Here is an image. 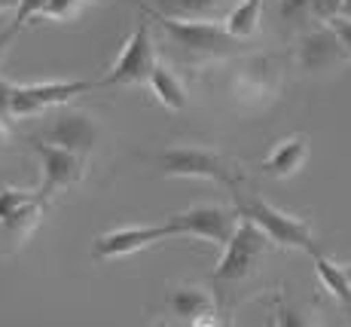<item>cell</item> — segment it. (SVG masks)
<instances>
[{
	"label": "cell",
	"mask_w": 351,
	"mask_h": 327,
	"mask_svg": "<svg viewBox=\"0 0 351 327\" xmlns=\"http://www.w3.org/2000/svg\"><path fill=\"white\" fill-rule=\"evenodd\" d=\"M37 141L46 144H56L64 150H73L80 156H89L101 141V122L86 111L77 107H52L49 111V122L43 126V132L37 135Z\"/></svg>",
	"instance_id": "cell-7"
},
{
	"label": "cell",
	"mask_w": 351,
	"mask_h": 327,
	"mask_svg": "<svg viewBox=\"0 0 351 327\" xmlns=\"http://www.w3.org/2000/svg\"><path fill=\"white\" fill-rule=\"evenodd\" d=\"M12 95H16V83L0 77V117H12Z\"/></svg>",
	"instance_id": "cell-26"
},
{
	"label": "cell",
	"mask_w": 351,
	"mask_h": 327,
	"mask_svg": "<svg viewBox=\"0 0 351 327\" xmlns=\"http://www.w3.org/2000/svg\"><path fill=\"white\" fill-rule=\"evenodd\" d=\"M12 6H19V0H0V12L12 10Z\"/></svg>",
	"instance_id": "cell-30"
},
{
	"label": "cell",
	"mask_w": 351,
	"mask_h": 327,
	"mask_svg": "<svg viewBox=\"0 0 351 327\" xmlns=\"http://www.w3.org/2000/svg\"><path fill=\"white\" fill-rule=\"evenodd\" d=\"M98 3H107V0H98Z\"/></svg>",
	"instance_id": "cell-34"
},
{
	"label": "cell",
	"mask_w": 351,
	"mask_h": 327,
	"mask_svg": "<svg viewBox=\"0 0 351 327\" xmlns=\"http://www.w3.org/2000/svg\"><path fill=\"white\" fill-rule=\"evenodd\" d=\"M156 166L165 178H202L223 183L229 190H239L245 181L239 166L211 147H171L156 156Z\"/></svg>",
	"instance_id": "cell-4"
},
{
	"label": "cell",
	"mask_w": 351,
	"mask_h": 327,
	"mask_svg": "<svg viewBox=\"0 0 351 327\" xmlns=\"http://www.w3.org/2000/svg\"><path fill=\"white\" fill-rule=\"evenodd\" d=\"M6 147H10V128L3 126V117H0V153H3Z\"/></svg>",
	"instance_id": "cell-29"
},
{
	"label": "cell",
	"mask_w": 351,
	"mask_h": 327,
	"mask_svg": "<svg viewBox=\"0 0 351 327\" xmlns=\"http://www.w3.org/2000/svg\"><path fill=\"white\" fill-rule=\"evenodd\" d=\"M83 6H86V0H49V3L43 6V12H40V19H49V22H73V19H80Z\"/></svg>",
	"instance_id": "cell-22"
},
{
	"label": "cell",
	"mask_w": 351,
	"mask_h": 327,
	"mask_svg": "<svg viewBox=\"0 0 351 327\" xmlns=\"http://www.w3.org/2000/svg\"><path fill=\"white\" fill-rule=\"evenodd\" d=\"M229 0H150V12L171 19H211Z\"/></svg>",
	"instance_id": "cell-17"
},
{
	"label": "cell",
	"mask_w": 351,
	"mask_h": 327,
	"mask_svg": "<svg viewBox=\"0 0 351 327\" xmlns=\"http://www.w3.org/2000/svg\"><path fill=\"white\" fill-rule=\"evenodd\" d=\"M89 80H49V83H25L16 86L12 95V117H37V113H49L52 107L71 104L77 95L89 92Z\"/></svg>",
	"instance_id": "cell-9"
},
{
	"label": "cell",
	"mask_w": 351,
	"mask_h": 327,
	"mask_svg": "<svg viewBox=\"0 0 351 327\" xmlns=\"http://www.w3.org/2000/svg\"><path fill=\"white\" fill-rule=\"evenodd\" d=\"M153 22L162 28L171 46L190 52V56H205V58H232L241 52L245 40L232 37L226 31V25H217L211 19H171L150 12Z\"/></svg>",
	"instance_id": "cell-2"
},
{
	"label": "cell",
	"mask_w": 351,
	"mask_h": 327,
	"mask_svg": "<svg viewBox=\"0 0 351 327\" xmlns=\"http://www.w3.org/2000/svg\"><path fill=\"white\" fill-rule=\"evenodd\" d=\"M34 153L40 156V168H43V183H40V196L46 202L64 187H77L80 181L86 178V156L73 153V150L46 144V141H37L34 144Z\"/></svg>",
	"instance_id": "cell-12"
},
{
	"label": "cell",
	"mask_w": 351,
	"mask_h": 327,
	"mask_svg": "<svg viewBox=\"0 0 351 327\" xmlns=\"http://www.w3.org/2000/svg\"><path fill=\"white\" fill-rule=\"evenodd\" d=\"M312 3V16L315 22H324L330 25L333 19L342 16V6H346V0H308Z\"/></svg>",
	"instance_id": "cell-24"
},
{
	"label": "cell",
	"mask_w": 351,
	"mask_h": 327,
	"mask_svg": "<svg viewBox=\"0 0 351 327\" xmlns=\"http://www.w3.org/2000/svg\"><path fill=\"white\" fill-rule=\"evenodd\" d=\"M147 86H150V92L156 95V101L162 107L178 111V113L186 111V89H184V83H180V77L168 65H162V61H159V65L153 67Z\"/></svg>",
	"instance_id": "cell-16"
},
{
	"label": "cell",
	"mask_w": 351,
	"mask_h": 327,
	"mask_svg": "<svg viewBox=\"0 0 351 327\" xmlns=\"http://www.w3.org/2000/svg\"><path fill=\"white\" fill-rule=\"evenodd\" d=\"M272 324H281V327H306V324H312V318H302L300 309H293V306H287V303H278V306H275Z\"/></svg>",
	"instance_id": "cell-25"
},
{
	"label": "cell",
	"mask_w": 351,
	"mask_h": 327,
	"mask_svg": "<svg viewBox=\"0 0 351 327\" xmlns=\"http://www.w3.org/2000/svg\"><path fill=\"white\" fill-rule=\"evenodd\" d=\"M346 272H348V278H351V263H348V267H346Z\"/></svg>",
	"instance_id": "cell-33"
},
{
	"label": "cell",
	"mask_w": 351,
	"mask_h": 327,
	"mask_svg": "<svg viewBox=\"0 0 351 327\" xmlns=\"http://www.w3.org/2000/svg\"><path fill=\"white\" fill-rule=\"evenodd\" d=\"M330 28H333L336 34H339L342 46H346V52H348V58H351V19H348V16L333 19V22H330Z\"/></svg>",
	"instance_id": "cell-27"
},
{
	"label": "cell",
	"mask_w": 351,
	"mask_h": 327,
	"mask_svg": "<svg viewBox=\"0 0 351 327\" xmlns=\"http://www.w3.org/2000/svg\"><path fill=\"white\" fill-rule=\"evenodd\" d=\"M342 312H346V322L351 324V300H346V303H342Z\"/></svg>",
	"instance_id": "cell-31"
},
{
	"label": "cell",
	"mask_w": 351,
	"mask_h": 327,
	"mask_svg": "<svg viewBox=\"0 0 351 327\" xmlns=\"http://www.w3.org/2000/svg\"><path fill=\"white\" fill-rule=\"evenodd\" d=\"M34 202H46L40 190H16V187H0V217L12 214V211L34 205Z\"/></svg>",
	"instance_id": "cell-21"
},
{
	"label": "cell",
	"mask_w": 351,
	"mask_h": 327,
	"mask_svg": "<svg viewBox=\"0 0 351 327\" xmlns=\"http://www.w3.org/2000/svg\"><path fill=\"white\" fill-rule=\"evenodd\" d=\"M168 221H171L174 229H178V238L195 236V238H205V242H211V245H226L235 229H239L241 214H239V208L195 205V208L178 211V214H171Z\"/></svg>",
	"instance_id": "cell-8"
},
{
	"label": "cell",
	"mask_w": 351,
	"mask_h": 327,
	"mask_svg": "<svg viewBox=\"0 0 351 327\" xmlns=\"http://www.w3.org/2000/svg\"><path fill=\"white\" fill-rule=\"evenodd\" d=\"M168 312L184 324H220V297L217 291L195 282H180L168 294Z\"/></svg>",
	"instance_id": "cell-13"
},
{
	"label": "cell",
	"mask_w": 351,
	"mask_h": 327,
	"mask_svg": "<svg viewBox=\"0 0 351 327\" xmlns=\"http://www.w3.org/2000/svg\"><path fill=\"white\" fill-rule=\"evenodd\" d=\"M312 257H315V272H318L324 291H327L330 297H336L339 303L351 300V278H348L346 267H339V263L327 260V257H324L321 251H312Z\"/></svg>",
	"instance_id": "cell-19"
},
{
	"label": "cell",
	"mask_w": 351,
	"mask_h": 327,
	"mask_svg": "<svg viewBox=\"0 0 351 327\" xmlns=\"http://www.w3.org/2000/svg\"><path fill=\"white\" fill-rule=\"evenodd\" d=\"M260 22H263V0H239L232 10L226 12L223 25L232 37L239 40H251L256 37L260 31Z\"/></svg>",
	"instance_id": "cell-18"
},
{
	"label": "cell",
	"mask_w": 351,
	"mask_h": 327,
	"mask_svg": "<svg viewBox=\"0 0 351 327\" xmlns=\"http://www.w3.org/2000/svg\"><path fill=\"white\" fill-rule=\"evenodd\" d=\"M269 248H272V238L263 233L254 221L241 217L239 229H235L232 238L223 245V257H220L217 269H214V275H211V288L217 291L226 312H229V306H232L235 291L247 288L256 278Z\"/></svg>",
	"instance_id": "cell-1"
},
{
	"label": "cell",
	"mask_w": 351,
	"mask_h": 327,
	"mask_svg": "<svg viewBox=\"0 0 351 327\" xmlns=\"http://www.w3.org/2000/svg\"><path fill=\"white\" fill-rule=\"evenodd\" d=\"M19 37V28L16 25H3V28H0V61L6 58V52H10V46H12V40Z\"/></svg>",
	"instance_id": "cell-28"
},
{
	"label": "cell",
	"mask_w": 351,
	"mask_h": 327,
	"mask_svg": "<svg viewBox=\"0 0 351 327\" xmlns=\"http://www.w3.org/2000/svg\"><path fill=\"white\" fill-rule=\"evenodd\" d=\"M156 65L159 58H156V46H153L150 22L141 19L138 28L132 31V37L125 40L119 58L107 67V74L98 80V86H144Z\"/></svg>",
	"instance_id": "cell-6"
},
{
	"label": "cell",
	"mask_w": 351,
	"mask_h": 327,
	"mask_svg": "<svg viewBox=\"0 0 351 327\" xmlns=\"http://www.w3.org/2000/svg\"><path fill=\"white\" fill-rule=\"evenodd\" d=\"M342 16L351 19V0H346V6H342Z\"/></svg>",
	"instance_id": "cell-32"
},
{
	"label": "cell",
	"mask_w": 351,
	"mask_h": 327,
	"mask_svg": "<svg viewBox=\"0 0 351 327\" xmlns=\"http://www.w3.org/2000/svg\"><path fill=\"white\" fill-rule=\"evenodd\" d=\"M46 205H49V202H34V205H25V208L12 211V214L0 217V242H10L12 251L22 248L34 236V229L40 227V221H43V214H46Z\"/></svg>",
	"instance_id": "cell-15"
},
{
	"label": "cell",
	"mask_w": 351,
	"mask_h": 327,
	"mask_svg": "<svg viewBox=\"0 0 351 327\" xmlns=\"http://www.w3.org/2000/svg\"><path fill=\"white\" fill-rule=\"evenodd\" d=\"M165 238H178V229L171 227V221L144 223V227H119L110 233H101L92 245V254L98 260H119V257H132L144 248H153Z\"/></svg>",
	"instance_id": "cell-10"
},
{
	"label": "cell",
	"mask_w": 351,
	"mask_h": 327,
	"mask_svg": "<svg viewBox=\"0 0 351 327\" xmlns=\"http://www.w3.org/2000/svg\"><path fill=\"white\" fill-rule=\"evenodd\" d=\"M46 3H49V0H19L16 16H12V25H16L19 31L28 28L31 22H37V19H40V12H43Z\"/></svg>",
	"instance_id": "cell-23"
},
{
	"label": "cell",
	"mask_w": 351,
	"mask_h": 327,
	"mask_svg": "<svg viewBox=\"0 0 351 327\" xmlns=\"http://www.w3.org/2000/svg\"><path fill=\"white\" fill-rule=\"evenodd\" d=\"M235 208L241 217L254 221L269 238H272L275 248H287V251H318L315 248V227L306 217L287 214V211L275 208L272 202L256 199V196H241L235 190Z\"/></svg>",
	"instance_id": "cell-3"
},
{
	"label": "cell",
	"mask_w": 351,
	"mask_h": 327,
	"mask_svg": "<svg viewBox=\"0 0 351 327\" xmlns=\"http://www.w3.org/2000/svg\"><path fill=\"white\" fill-rule=\"evenodd\" d=\"M308 159V138L306 135H287L272 147V153L263 162V172L269 178H293Z\"/></svg>",
	"instance_id": "cell-14"
},
{
	"label": "cell",
	"mask_w": 351,
	"mask_h": 327,
	"mask_svg": "<svg viewBox=\"0 0 351 327\" xmlns=\"http://www.w3.org/2000/svg\"><path fill=\"white\" fill-rule=\"evenodd\" d=\"M278 19L287 25V28L306 31L308 22H312V3L308 0H278Z\"/></svg>",
	"instance_id": "cell-20"
},
{
	"label": "cell",
	"mask_w": 351,
	"mask_h": 327,
	"mask_svg": "<svg viewBox=\"0 0 351 327\" xmlns=\"http://www.w3.org/2000/svg\"><path fill=\"white\" fill-rule=\"evenodd\" d=\"M232 98L245 107H269L285 89V67L272 56H247L232 74Z\"/></svg>",
	"instance_id": "cell-5"
},
{
	"label": "cell",
	"mask_w": 351,
	"mask_h": 327,
	"mask_svg": "<svg viewBox=\"0 0 351 327\" xmlns=\"http://www.w3.org/2000/svg\"><path fill=\"white\" fill-rule=\"evenodd\" d=\"M293 58L302 74H327L336 71L342 61H348V52L342 46L339 34L321 22L318 28H306L300 34Z\"/></svg>",
	"instance_id": "cell-11"
}]
</instances>
